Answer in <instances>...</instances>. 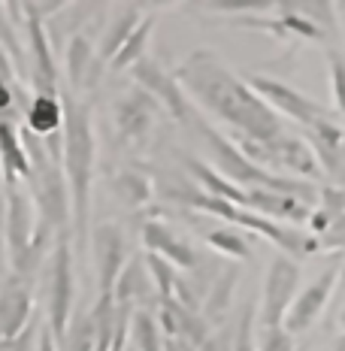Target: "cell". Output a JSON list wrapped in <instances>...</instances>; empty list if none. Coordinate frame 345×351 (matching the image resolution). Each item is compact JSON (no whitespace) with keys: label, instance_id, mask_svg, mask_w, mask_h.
Masks as SVG:
<instances>
[{"label":"cell","instance_id":"27","mask_svg":"<svg viewBox=\"0 0 345 351\" xmlns=\"http://www.w3.org/2000/svg\"><path fill=\"white\" fill-rule=\"evenodd\" d=\"M130 339L136 351H164V333L149 309H136L130 318Z\"/></svg>","mask_w":345,"mask_h":351},{"label":"cell","instance_id":"12","mask_svg":"<svg viewBox=\"0 0 345 351\" xmlns=\"http://www.w3.org/2000/svg\"><path fill=\"white\" fill-rule=\"evenodd\" d=\"M143 243H145V252L160 254L164 261H170L173 267L185 269V273H191L200 263V254L194 252V245L185 237H179L170 224L158 221V218H149L143 224Z\"/></svg>","mask_w":345,"mask_h":351},{"label":"cell","instance_id":"2","mask_svg":"<svg viewBox=\"0 0 345 351\" xmlns=\"http://www.w3.org/2000/svg\"><path fill=\"white\" fill-rule=\"evenodd\" d=\"M64 106V176L70 185L73 206V233L82 243L88 233V203H91V179H94V130L91 109L61 88Z\"/></svg>","mask_w":345,"mask_h":351},{"label":"cell","instance_id":"22","mask_svg":"<svg viewBox=\"0 0 345 351\" xmlns=\"http://www.w3.org/2000/svg\"><path fill=\"white\" fill-rule=\"evenodd\" d=\"M185 167H188V173L197 179V188H200V191H206L209 197H218V200H227V203H233V206L246 209V203H248L246 188H237L218 170H212L209 164H203V160H197V158H185Z\"/></svg>","mask_w":345,"mask_h":351},{"label":"cell","instance_id":"29","mask_svg":"<svg viewBox=\"0 0 345 351\" xmlns=\"http://www.w3.org/2000/svg\"><path fill=\"white\" fill-rule=\"evenodd\" d=\"M206 243L215 248V252L227 254V258H237V261H248L252 258V243L239 228H215L206 233Z\"/></svg>","mask_w":345,"mask_h":351},{"label":"cell","instance_id":"35","mask_svg":"<svg viewBox=\"0 0 345 351\" xmlns=\"http://www.w3.org/2000/svg\"><path fill=\"white\" fill-rule=\"evenodd\" d=\"M34 336H40V333H34V327H27V330L21 333L19 339H12V342H0V351H25V346L34 339Z\"/></svg>","mask_w":345,"mask_h":351},{"label":"cell","instance_id":"15","mask_svg":"<svg viewBox=\"0 0 345 351\" xmlns=\"http://www.w3.org/2000/svg\"><path fill=\"white\" fill-rule=\"evenodd\" d=\"M158 324L164 336H176V339H185L194 348H200L203 342L212 336L209 321L194 309H185L179 300H158Z\"/></svg>","mask_w":345,"mask_h":351},{"label":"cell","instance_id":"31","mask_svg":"<svg viewBox=\"0 0 345 351\" xmlns=\"http://www.w3.org/2000/svg\"><path fill=\"white\" fill-rule=\"evenodd\" d=\"M254 315H258V306L248 300L239 312L237 330H233V348L230 351H258V333H254Z\"/></svg>","mask_w":345,"mask_h":351},{"label":"cell","instance_id":"26","mask_svg":"<svg viewBox=\"0 0 345 351\" xmlns=\"http://www.w3.org/2000/svg\"><path fill=\"white\" fill-rule=\"evenodd\" d=\"M152 31H155V16H145L139 21V27L130 34V40L121 46V52L112 58L109 67L112 70H124V67H134L145 58V49H149V40H152Z\"/></svg>","mask_w":345,"mask_h":351},{"label":"cell","instance_id":"10","mask_svg":"<svg viewBox=\"0 0 345 351\" xmlns=\"http://www.w3.org/2000/svg\"><path fill=\"white\" fill-rule=\"evenodd\" d=\"M248 88H252V91L258 94V97H261L270 109H273V112L288 115L291 121L303 124L306 130L315 128L318 121L330 119L327 109L321 106V104H315L312 97H306V94L294 91L291 85L278 82V79H270V76H248Z\"/></svg>","mask_w":345,"mask_h":351},{"label":"cell","instance_id":"37","mask_svg":"<svg viewBox=\"0 0 345 351\" xmlns=\"http://www.w3.org/2000/svg\"><path fill=\"white\" fill-rule=\"evenodd\" d=\"M6 254V200L0 194V258Z\"/></svg>","mask_w":345,"mask_h":351},{"label":"cell","instance_id":"40","mask_svg":"<svg viewBox=\"0 0 345 351\" xmlns=\"http://www.w3.org/2000/svg\"><path fill=\"white\" fill-rule=\"evenodd\" d=\"M330 351H345V336H340V339L333 342V348H330Z\"/></svg>","mask_w":345,"mask_h":351},{"label":"cell","instance_id":"21","mask_svg":"<svg viewBox=\"0 0 345 351\" xmlns=\"http://www.w3.org/2000/svg\"><path fill=\"white\" fill-rule=\"evenodd\" d=\"M237 282H239V267L237 263H224L222 273L215 276L212 282L209 294L203 297V318L209 321V327H222L224 318H227V309H230V300H233V291H237Z\"/></svg>","mask_w":345,"mask_h":351},{"label":"cell","instance_id":"32","mask_svg":"<svg viewBox=\"0 0 345 351\" xmlns=\"http://www.w3.org/2000/svg\"><path fill=\"white\" fill-rule=\"evenodd\" d=\"M327 67H330V82H333V97L345 119V58L336 49H327Z\"/></svg>","mask_w":345,"mask_h":351},{"label":"cell","instance_id":"20","mask_svg":"<svg viewBox=\"0 0 345 351\" xmlns=\"http://www.w3.org/2000/svg\"><path fill=\"white\" fill-rule=\"evenodd\" d=\"M139 21H143V10H139L136 3H124V6L115 10V16H109L104 34H100V40H97V58L100 61L112 64V58L121 52V46L139 27Z\"/></svg>","mask_w":345,"mask_h":351},{"label":"cell","instance_id":"34","mask_svg":"<svg viewBox=\"0 0 345 351\" xmlns=\"http://www.w3.org/2000/svg\"><path fill=\"white\" fill-rule=\"evenodd\" d=\"M230 348H233V330L218 327V330H212V336L197 351H230Z\"/></svg>","mask_w":345,"mask_h":351},{"label":"cell","instance_id":"30","mask_svg":"<svg viewBox=\"0 0 345 351\" xmlns=\"http://www.w3.org/2000/svg\"><path fill=\"white\" fill-rule=\"evenodd\" d=\"M143 258H145V267H149L152 282H155L158 300H173V294H176V279H179L176 267H173L170 261L160 258V254H152V252H145Z\"/></svg>","mask_w":345,"mask_h":351},{"label":"cell","instance_id":"1","mask_svg":"<svg viewBox=\"0 0 345 351\" xmlns=\"http://www.w3.org/2000/svg\"><path fill=\"white\" fill-rule=\"evenodd\" d=\"M173 76L188 97L215 112L222 121L233 124L248 140L273 143L282 136V119L248 88V82L227 70L215 52H206V49L191 52L173 70Z\"/></svg>","mask_w":345,"mask_h":351},{"label":"cell","instance_id":"41","mask_svg":"<svg viewBox=\"0 0 345 351\" xmlns=\"http://www.w3.org/2000/svg\"><path fill=\"white\" fill-rule=\"evenodd\" d=\"M340 324H342V330H345V309H342V315H340Z\"/></svg>","mask_w":345,"mask_h":351},{"label":"cell","instance_id":"9","mask_svg":"<svg viewBox=\"0 0 345 351\" xmlns=\"http://www.w3.org/2000/svg\"><path fill=\"white\" fill-rule=\"evenodd\" d=\"M340 273H342V258L340 254H333V261H330L327 267L315 276V282H309L297 294V300L291 303L288 315H285V324H282L291 336L306 333L315 321H318V315L324 312V306L330 300V294H333L336 282H340Z\"/></svg>","mask_w":345,"mask_h":351},{"label":"cell","instance_id":"3","mask_svg":"<svg viewBox=\"0 0 345 351\" xmlns=\"http://www.w3.org/2000/svg\"><path fill=\"white\" fill-rule=\"evenodd\" d=\"M164 197L170 203H179V206L200 209V212H206V215L224 218L227 224H237L239 230L258 233V237L270 239L273 245L282 248V254H288V258H309V254H315L321 248V243L312 237V233L282 228V224L273 221V218H263L252 209H242V206H233V203H227V200H218V197H209L197 185H191V182H173V185H164Z\"/></svg>","mask_w":345,"mask_h":351},{"label":"cell","instance_id":"28","mask_svg":"<svg viewBox=\"0 0 345 351\" xmlns=\"http://www.w3.org/2000/svg\"><path fill=\"white\" fill-rule=\"evenodd\" d=\"M58 351H94L97 348V330H94L91 312H82V315H73L67 333L55 342Z\"/></svg>","mask_w":345,"mask_h":351},{"label":"cell","instance_id":"25","mask_svg":"<svg viewBox=\"0 0 345 351\" xmlns=\"http://www.w3.org/2000/svg\"><path fill=\"white\" fill-rule=\"evenodd\" d=\"M112 194L119 197L124 206L136 209V206H143V203H149V197H152V182L145 179L143 173H136V170H121V173L112 179Z\"/></svg>","mask_w":345,"mask_h":351},{"label":"cell","instance_id":"6","mask_svg":"<svg viewBox=\"0 0 345 351\" xmlns=\"http://www.w3.org/2000/svg\"><path fill=\"white\" fill-rule=\"evenodd\" d=\"M130 76H134V85H136V88H143L149 97L158 100L160 109H167V115H173L176 121L188 124V128L194 124L197 112H194V106H191L188 94L182 91V85L176 82L173 73H167V70L155 61V58L145 55L143 61L130 67Z\"/></svg>","mask_w":345,"mask_h":351},{"label":"cell","instance_id":"16","mask_svg":"<svg viewBox=\"0 0 345 351\" xmlns=\"http://www.w3.org/2000/svg\"><path fill=\"white\" fill-rule=\"evenodd\" d=\"M158 297L155 291V282L149 276V267H145V258L136 254V258L128 261V267L121 269L119 282H115V291H112V300L115 306H130V309H139V306H149L152 300Z\"/></svg>","mask_w":345,"mask_h":351},{"label":"cell","instance_id":"11","mask_svg":"<svg viewBox=\"0 0 345 351\" xmlns=\"http://www.w3.org/2000/svg\"><path fill=\"white\" fill-rule=\"evenodd\" d=\"M91 233H94L91 245H94V269H97L100 297H112L115 282H119L121 269L128 267V248H124L121 228L112 221H104Z\"/></svg>","mask_w":345,"mask_h":351},{"label":"cell","instance_id":"4","mask_svg":"<svg viewBox=\"0 0 345 351\" xmlns=\"http://www.w3.org/2000/svg\"><path fill=\"white\" fill-rule=\"evenodd\" d=\"M194 128H197V134L203 136V143H206V149H209V158H212L209 167L222 173L227 182H233L237 188L252 185V188H261V191H276V194L294 197V200L306 203V206H315V203L321 200V191L312 185V182L288 179V176H282V173L263 170V167L252 164V160L233 145V140H227V136H222L215 128H209L200 115L194 119Z\"/></svg>","mask_w":345,"mask_h":351},{"label":"cell","instance_id":"19","mask_svg":"<svg viewBox=\"0 0 345 351\" xmlns=\"http://www.w3.org/2000/svg\"><path fill=\"white\" fill-rule=\"evenodd\" d=\"M0 167H3V188L21 185L31 179V160H27L21 130L16 121H0Z\"/></svg>","mask_w":345,"mask_h":351},{"label":"cell","instance_id":"36","mask_svg":"<svg viewBox=\"0 0 345 351\" xmlns=\"http://www.w3.org/2000/svg\"><path fill=\"white\" fill-rule=\"evenodd\" d=\"M36 351H58L55 348V336L49 330V324L40 327V336H36Z\"/></svg>","mask_w":345,"mask_h":351},{"label":"cell","instance_id":"23","mask_svg":"<svg viewBox=\"0 0 345 351\" xmlns=\"http://www.w3.org/2000/svg\"><path fill=\"white\" fill-rule=\"evenodd\" d=\"M0 49L10 55L12 67H16V76L31 82V58H27V49L21 46V34H19V27L12 25L10 12H6V3H0Z\"/></svg>","mask_w":345,"mask_h":351},{"label":"cell","instance_id":"24","mask_svg":"<svg viewBox=\"0 0 345 351\" xmlns=\"http://www.w3.org/2000/svg\"><path fill=\"white\" fill-rule=\"evenodd\" d=\"M97 6L94 3H67V10L58 12L55 19L46 21V34H49V43H52V49H58L64 40H73V36H79L76 27L85 25L91 16H85V12H94Z\"/></svg>","mask_w":345,"mask_h":351},{"label":"cell","instance_id":"7","mask_svg":"<svg viewBox=\"0 0 345 351\" xmlns=\"http://www.w3.org/2000/svg\"><path fill=\"white\" fill-rule=\"evenodd\" d=\"M49 330H52L55 342L67 333L73 321V254H70V233L58 237V245L52 252V263H49Z\"/></svg>","mask_w":345,"mask_h":351},{"label":"cell","instance_id":"39","mask_svg":"<svg viewBox=\"0 0 345 351\" xmlns=\"http://www.w3.org/2000/svg\"><path fill=\"white\" fill-rule=\"evenodd\" d=\"M261 3H215V10H227V12H237V10H258Z\"/></svg>","mask_w":345,"mask_h":351},{"label":"cell","instance_id":"33","mask_svg":"<svg viewBox=\"0 0 345 351\" xmlns=\"http://www.w3.org/2000/svg\"><path fill=\"white\" fill-rule=\"evenodd\" d=\"M258 351H294V336L285 327H261Z\"/></svg>","mask_w":345,"mask_h":351},{"label":"cell","instance_id":"38","mask_svg":"<svg viewBox=\"0 0 345 351\" xmlns=\"http://www.w3.org/2000/svg\"><path fill=\"white\" fill-rule=\"evenodd\" d=\"M164 351H197L191 342L176 339V336H164Z\"/></svg>","mask_w":345,"mask_h":351},{"label":"cell","instance_id":"42","mask_svg":"<svg viewBox=\"0 0 345 351\" xmlns=\"http://www.w3.org/2000/svg\"><path fill=\"white\" fill-rule=\"evenodd\" d=\"M128 351H136V348H134V346H128Z\"/></svg>","mask_w":345,"mask_h":351},{"label":"cell","instance_id":"14","mask_svg":"<svg viewBox=\"0 0 345 351\" xmlns=\"http://www.w3.org/2000/svg\"><path fill=\"white\" fill-rule=\"evenodd\" d=\"M34 309V297L25 279L12 276L0 291V342H12L27 330Z\"/></svg>","mask_w":345,"mask_h":351},{"label":"cell","instance_id":"8","mask_svg":"<svg viewBox=\"0 0 345 351\" xmlns=\"http://www.w3.org/2000/svg\"><path fill=\"white\" fill-rule=\"evenodd\" d=\"M112 112H115V128H119V140L121 145L128 149H145L152 136V124H155L160 106L155 97L143 91V88H128L119 100L112 104Z\"/></svg>","mask_w":345,"mask_h":351},{"label":"cell","instance_id":"17","mask_svg":"<svg viewBox=\"0 0 345 351\" xmlns=\"http://www.w3.org/2000/svg\"><path fill=\"white\" fill-rule=\"evenodd\" d=\"M64 67H67V79H70V88L73 91H85V88H94L100 79V58L94 52L91 40L85 34L73 36L70 46L64 49Z\"/></svg>","mask_w":345,"mask_h":351},{"label":"cell","instance_id":"13","mask_svg":"<svg viewBox=\"0 0 345 351\" xmlns=\"http://www.w3.org/2000/svg\"><path fill=\"white\" fill-rule=\"evenodd\" d=\"M306 143L312 145L321 173L345 182V128H340L333 119H324L306 130Z\"/></svg>","mask_w":345,"mask_h":351},{"label":"cell","instance_id":"18","mask_svg":"<svg viewBox=\"0 0 345 351\" xmlns=\"http://www.w3.org/2000/svg\"><path fill=\"white\" fill-rule=\"evenodd\" d=\"M246 209L258 212L263 218H273V221H291V224H309L312 221V206L294 200V197L276 194V191H261V188H248V203Z\"/></svg>","mask_w":345,"mask_h":351},{"label":"cell","instance_id":"5","mask_svg":"<svg viewBox=\"0 0 345 351\" xmlns=\"http://www.w3.org/2000/svg\"><path fill=\"white\" fill-rule=\"evenodd\" d=\"M297 285H300V263L278 254L270 261L267 279H263V294L258 306V318L261 327H282L285 315H288L291 303L297 300Z\"/></svg>","mask_w":345,"mask_h":351}]
</instances>
